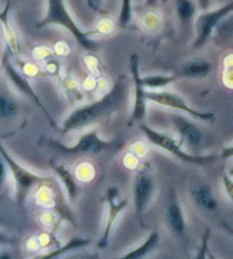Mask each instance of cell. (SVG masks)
<instances>
[{"label":"cell","instance_id":"16","mask_svg":"<svg viewBox=\"0 0 233 259\" xmlns=\"http://www.w3.org/2000/svg\"><path fill=\"white\" fill-rule=\"evenodd\" d=\"M160 242V234L157 230H152L148 238L139 245V247L130 250L127 253L115 259H145L146 257L155 251Z\"/></svg>","mask_w":233,"mask_h":259},{"label":"cell","instance_id":"6","mask_svg":"<svg viewBox=\"0 0 233 259\" xmlns=\"http://www.w3.org/2000/svg\"><path fill=\"white\" fill-rule=\"evenodd\" d=\"M231 14H233V0L222 4L221 6L214 8V10L200 12L194 23L195 40L192 44V48H203L217 26Z\"/></svg>","mask_w":233,"mask_h":259},{"label":"cell","instance_id":"5","mask_svg":"<svg viewBox=\"0 0 233 259\" xmlns=\"http://www.w3.org/2000/svg\"><path fill=\"white\" fill-rule=\"evenodd\" d=\"M143 136L147 138V141L158 149L166 151L167 153L173 155L180 161L189 164H195V166H206V164L213 163L215 160L219 159L218 154H192L182 149L180 141L177 140L167 134L156 131L146 123L139 124Z\"/></svg>","mask_w":233,"mask_h":259},{"label":"cell","instance_id":"2","mask_svg":"<svg viewBox=\"0 0 233 259\" xmlns=\"http://www.w3.org/2000/svg\"><path fill=\"white\" fill-rule=\"evenodd\" d=\"M39 145L46 146L65 157H78V155H96L104 151L118 150L123 146V143L119 140H104L98 134V128H93L80 136L74 145H65L60 141L44 136L40 138Z\"/></svg>","mask_w":233,"mask_h":259},{"label":"cell","instance_id":"12","mask_svg":"<svg viewBox=\"0 0 233 259\" xmlns=\"http://www.w3.org/2000/svg\"><path fill=\"white\" fill-rule=\"evenodd\" d=\"M169 119L178 133V140L180 141L181 145H186L190 149H197L200 146L204 141V133L195 122L179 113L172 114Z\"/></svg>","mask_w":233,"mask_h":259},{"label":"cell","instance_id":"24","mask_svg":"<svg viewBox=\"0 0 233 259\" xmlns=\"http://www.w3.org/2000/svg\"><path fill=\"white\" fill-rule=\"evenodd\" d=\"M210 234H212V230L209 227H206L203 236H201V242L198 248V251L196 253L195 259H208V242L210 239Z\"/></svg>","mask_w":233,"mask_h":259},{"label":"cell","instance_id":"29","mask_svg":"<svg viewBox=\"0 0 233 259\" xmlns=\"http://www.w3.org/2000/svg\"><path fill=\"white\" fill-rule=\"evenodd\" d=\"M222 226L224 227V230H225L228 234L233 236V227L228 224L226 222H222Z\"/></svg>","mask_w":233,"mask_h":259},{"label":"cell","instance_id":"13","mask_svg":"<svg viewBox=\"0 0 233 259\" xmlns=\"http://www.w3.org/2000/svg\"><path fill=\"white\" fill-rule=\"evenodd\" d=\"M165 222L168 230L174 235L183 236L187 231V221L183 207L178 198L177 191L172 189L168 193V199L165 209Z\"/></svg>","mask_w":233,"mask_h":259},{"label":"cell","instance_id":"4","mask_svg":"<svg viewBox=\"0 0 233 259\" xmlns=\"http://www.w3.org/2000/svg\"><path fill=\"white\" fill-rule=\"evenodd\" d=\"M50 25H60L66 29L83 49L88 52H96L97 44L89 37L88 32L76 24L71 13L67 10L65 0H47V12L41 21L35 23V28L43 29Z\"/></svg>","mask_w":233,"mask_h":259},{"label":"cell","instance_id":"22","mask_svg":"<svg viewBox=\"0 0 233 259\" xmlns=\"http://www.w3.org/2000/svg\"><path fill=\"white\" fill-rule=\"evenodd\" d=\"M179 75L176 74H151L142 77V82L149 91H160L168 84L176 82Z\"/></svg>","mask_w":233,"mask_h":259},{"label":"cell","instance_id":"32","mask_svg":"<svg viewBox=\"0 0 233 259\" xmlns=\"http://www.w3.org/2000/svg\"><path fill=\"white\" fill-rule=\"evenodd\" d=\"M219 3H223V4H225V3H228V2H231V0H218Z\"/></svg>","mask_w":233,"mask_h":259},{"label":"cell","instance_id":"31","mask_svg":"<svg viewBox=\"0 0 233 259\" xmlns=\"http://www.w3.org/2000/svg\"><path fill=\"white\" fill-rule=\"evenodd\" d=\"M208 259H217L216 257H215L214 256V254L212 253V252H210V251H208Z\"/></svg>","mask_w":233,"mask_h":259},{"label":"cell","instance_id":"7","mask_svg":"<svg viewBox=\"0 0 233 259\" xmlns=\"http://www.w3.org/2000/svg\"><path fill=\"white\" fill-rule=\"evenodd\" d=\"M148 102L164 106V108L176 110L178 112L185 113L189 117L200 120V121L213 122L215 120V114L208 111H199L188 104L186 100L176 93L167 91H147Z\"/></svg>","mask_w":233,"mask_h":259},{"label":"cell","instance_id":"33","mask_svg":"<svg viewBox=\"0 0 233 259\" xmlns=\"http://www.w3.org/2000/svg\"><path fill=\"white\" fill-rule=\"evenodd\" d=\"M228 174H230V175L233 177V168L230 169V171H228Z\"/></svg>","mask_w":233,"mask_h":259},{"label":"cell","instance_id":"1","mask_svg":"<svg viewBox=\"0 0 233 259\" xmlns=\"http://www.w3.org/2000/svg\"><path fill=\"white\" fill-rule=\"evenodd\" d=\"M128 96L129 84L124 75H121L116 79L109 91L104 94L99 100L79 106L67 115L62 126V135L82 131L109 119L111 115L123 108Z\"/></svg>","mask_w":233,"mask_h":259},{"label":"cell","instance_id":"23","mask_svg":"<svg viewBox=\"0 0 233 259\" xmlns=\"http://www.w3.org/2000/svg\"><path fill=\"white\" fill-rule=\"evenodd\" d=\"M132 0H122L121 4V11L119 15L118 23L120 28L125 29L131 24L132 22Z\"/></svg>","mask_w":233,"mask_h":259},{"label":"cell","instance_id":"11","mask_svg":"<svg viewBox=\"0 0 233 259\" xmlns=\"http://www.w3.org/2000/svg\"><path fill=\"white\" fill-rule=\"evenodd\" d=\"M2 68L4 70V73L6 74V77L12 82L13 86L15 87L16 91L20 92L21 94H23L24 96L29 97L30 100H32L35 103V104L39 106V109L41 110L42 112L44 113V115H46L47 119H48V121L50 122L51 126H55V122H53L52 118L50 117V114L48 113L47 109L44 108L43 104L41 103V101H40V98L37 95V93H35L33 87L31 86L29 79H26L24 75H22L19 72V71H17V69L15 68V66L11 63L10 61H4Z\"/></svg>","mask_w":233,"mask_h":259},{"label":"cell","instance_id":"34","mask_svg":"<svg viewBox=\"0 0 233 259\" xmlns=\"http://www.w3.org/2000/svg\"><path fill=\"white\" fill-rule=\"evenodd\" d=\"M138 2H142V0H138Z\"/></svg>","mask_w":233,"mask_h":259},{"label":"cell","instance_id":"9","mask_svg":"<svg viewBox=\"0 0 233 259\" xmlns=\"http://www.w3.org/2000/svg\"><path fill=\"white\" fill-rule=\"evenodd\" d=\"M156 191V182L154 176L150 172L147 166L141 167L136 172L132 183V201L134 212L137 217L140 218L147 210L148 205L150 204L152 198H154Z\"/></svg>","mask_w":233,"mask_h":259},{"label":"cell","instance_id":"8","mask_svg":"<svg viewBox=\"0 0 233 259\" xmlns=\"http://www.w3.org/2000/svg\"><path fill=\"white\" fill-rule=\"evenodd\" d=\"M104 201L107 205V211L104 223V229H102L101 235L98 240L97 248L106 249L109 245L111 232H113L116 221L125 209L128 208L130 199L129 198H120V190L116 186H109L107 189Z\"/></svg>","mask_w":233,"mask_h":259},{"label":"cell","instance_id":"15","mask_svg":"<svg viewBox=\"0 0 233 259\" xmlns=\"http://www.w3.org/2000/svg\"><path fill=\"white\" fill-rule=\"evenodd\" d=\"M10 11H11V2H7L4 10L0 13V24L4 34V39L7 44V47L14 55L20 54V41L17 38L16 32L10 20Z\"/></svg>","mask_w":233,"mask_h":259},{"label":"cell","instance_id":"3","mask_svg":"<svg viewBox=\"0 0 233 259\" xmlns=\"http://www.w3.org/2000/svg\"><path fill=\"white\" fill-rule=\"evenodd\" d=\"M0 153H2V160L6 163L8 172L11 174L13 182H14V198L17 207H24L31 192L37 186L52 184L55 182L52 177L39 175V174L24 167L13 157L4 145L2 146Z\"/></svg>","mask_w":233,"mask_h":259},{"label":"cell","instance_id":"21","mask_svg":"<svg viewBox=\"0 0 233 259\" xmlns=\"http://www.w3.org/2000/svg\"><path fill=\"white\" fill-rule=\"evenodd\" d=\"M20 112V104L10 93L3 89L0 94V117L3 120H11Z\"/></svg>","mask_w":233,"mask_h":259},{"label":"cell","instance_id":"17","mask_svg":"<svg viewBox=\"0 0 233 259\" xmlns=\"http://www.w3.org/2000/svg\"><path fill=\"white\" fill-rule=\"evenodd\" d=\"M213 64L206 60H194L186 63L179 71V78L203 79L212 72Z\"/></svg>","mask_w":233,"mask_h":259},{"label":"cell","instance_id":"28","mask_svg":"<svg viewBox=\"0 0 233 259\" xmlns=\"http://www.w3.org/2000/svg\"><path fill=\"white\" fill-rule=\"evenodd\" d=\"M102 2H104V0H88V5L90 6L92 10L98 11L101 7Z\"/></svg>","mask_w":233,"mask_h":259},{"label":"cell","instance_id":"14","mask_svg":"<svg viewBox=\"0 0 233 259\" xmlns=\"http://www.w3.org/2000/svg\"><path fill=\"white\" fill-rule=\"evenodd\" d=\"M49 163H50V167L52 168V170L55 171L57 177L60 178L63 186L65 187L67 199H69L70 202H74L79 191V186L78 183H76L74 174L72 172L71 169L64 163L53 162L52 160H50Z\"/></svg>","mask_w":233,"mask_h":259},{"label":"cell","instance_id":"30","mask_svg":"<svg viewBox=\"0 0 233 259\" xmlns=\"http://www.w3.org/2000/svg\"><path fill=\"white\" fill-rule=\"evenodd\" d=\"M0 259H13V256L10 251H3Z\"/></svg>","mask_w":233,"mask_h":259},{"label":"cell","instance_id":"18","mask_svg":"<svg viewBox=\"0 0 233 259\" xmlns=\"http://www.w3.org/2000/svg\"><path fill=\"white\" fill-rule=\"evenodd\" d=\"M178 20L182 26L194 25L199 14V6L196 0H174Z\"/></svg>","mask_w":233,"mask_h":259},{"label":"cell","instance_id":"10","mask_svg":"<svg viewBox=\"0 0 233 259\" xmlns=\"http://www.w3.org/2000/svg\"><path fill=\"white\" fill-rule=\"evenodd\" d=\"M130 71L133 82V105L131 115H130V124L140 122L147 115V91L142 82L140 74V60L137 54H132L130 57Z\"/></svg>","mask_w":233,"mask_h":259},{"label":"cell","instance_id":"20","mask_svg":"<svg viewBox=\"0 0 233 259\" xmlns=\"http://www.w3.org/2000/svg\"><path fill=\"white\" fill-rule=\"evenodd\" d=\"M196 204L206 211H215L218 209V201L213 190L208 185H200L191 192Z\"/></svg>","mask_w":233,"mask_h":259},{"label":"cell","instance_id":"35","mask_svg":"<svg viewBox=\"0 0 233 259\" xmlns=\"http://www.w3.org/2000/svg\"><path fill=\"white\" fill-rule=\"evenodd\" d=\"M163 2H166V0H163Z\"/></svg>","mask_w":233,"mask_h":259},{"label":"cell","instance_id":"25","mask_svg":"<svg viewBox=\"0 0 233 259\" xmlns=\"http://www.w3.org/2000/svg\"><path fill=\"white\" fill-rule=\"evenodd\" d=\"M222 186L227 198L233 202V177L230 174L224 172L222 175Z\"/></svg>","mask_w":233,"mask_h":259},{"label":"cell","instance_id":"27","mask_svg":"<svg viewBox=\"0 0 233 259\" xmlns=\"http://www.w3.org/2000/svg\"><path fill=\"white\" fill-rule=\"evenodd\" d=\"M196 2H197V4H198L199 10L203 12V11L209 10V7L212 6L213 0H196Z\"/></svg>","mask_w":233,"mask_h":259},{"label":"cell","instance_id":"19","mask_svg":"<svg viewBox=\"0 0 233 259\" xmlns=\"http://www.w3.org/2000/svg\"><path fill=\"white\" fill-rule=\"evenodd\" d=\"M90 243H91L90 239L76 236V238L70 239L67 242H65V244L61 245V247L53 249L47 253H42V254H39V256H35L33 259H58L60 257L64 256V254L69 253L71 251H75V250L86 248Z\"/></svg>","mask_w":233,"mask_h":259},{"label":"cell","instance_id":"26","mask_svg":"<svg viewBox=\"0 0 233 259\" xmlns=\"http://www.w3.org/2000/svg\"><path fill=\"white\" fill-rule=\"evenodd\" d=\"M218 157H219V159H222V160L233 159V144L222 147V150H221V152H219Z\"/></svg>","mask_w":233,"mask_h":259}]
</instances>
